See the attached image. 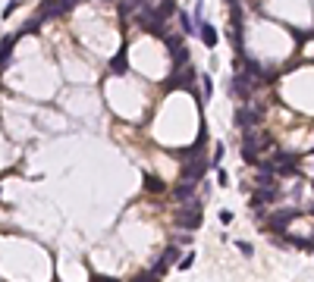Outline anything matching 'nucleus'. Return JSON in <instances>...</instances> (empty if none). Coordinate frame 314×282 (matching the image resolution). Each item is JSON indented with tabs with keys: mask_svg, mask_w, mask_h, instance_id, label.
Listing matches in <instances>:
<instances>
[{
	"mask_svg": "<svg viewBox=\"0 0 314 282\" xmlns=\"http://www.w3.org/2000/svg\"><path fill=\"white\" fill-rule=\"evenodd\" d=\"M270 144V135H258V128H242V160L245 163H261V148Z\"/></svg>",
	"mask_w": 314,
	"mask_h": 282,
	"instance_id": "f257e3e1",
	"label": "nucleus"
},
{
	"mask_svg": "<svg viewBox=\"0 0 314 282\" xmlns=\"http://www.w3.org/2000/svg\"><path fill=\"white\" fill-rule=\"evenodd\" d=\"M176 226L179 229H198L201 226V201L198 198H189V201L176 210Z\"/></svg>",
	"mask_w": 314,
	"mask_h": 282,
	"instance_id": "f03ea898",
	"label": "nucleus"
},
{
	"mask_svg": "<svg viewBox=\"0 0 314 282\" xmlns=\"http://www.w3.org/2000/svg\"><path fill=\"white\" fill-rule=\"evenodd\" d=\"M167 88H189L192 94H198V91H195V69L189 63L176 66V69H173V76H170V82H167Z\"/></svg>",
	"mask_w": 314,
	"mask_h": 282,
	"instance_id": "7ed1b4c3",
	"label": "nucleus"
},
{
	"mask_svg": "<svg viewBox=\"0 0 314 282\" xmlns=\"http://www.w3.org/2000/svg\"><path fill=\"white\" fill-rule=\"evenodd\" d=\"M79 0H44V6L38 10L41 19H57V16H66L69 10H76Z\"/></svg>",
	"mask_w": 314,
	"mask_h": 282,
	"instance_id": "20e7f679",
	"label": "nucleus"
},
{
	"mask_svg": "<svg viewBox=\"0 0 314 282\" xmlns=\"http://www.w3.org/2000/svg\"><path fill=\"white\" fill-rule=\"evenodd\" d=\"M204 170H207V163H204L201 157L185 160V163H182V170H179V182H195V185H198V182H201V176H204Z\"/></svg>",
	"mask_w": 314,
	"mask_h": 282,
	"instance_id": "39448f33",
	"label": "nucleus"
},
{
	"mask_svg": "<svg viewBox=\"0 0 314 282\" xmlns=\"http://www.w3.org/2000/svg\"><path fill=\"white\" fill-rule=\"evenodd\" d=\"M261 122V110L258 107H239V113H236V126L239 128H251V126H258Z\"/></svg>",
	"mask_w": 314,
	"mask_h": 282,
	"instance_id": "423d86ee",
	"label": "nucleus"
},
{
	"mask_svg": "<svg viewBox=\"0 0 314 282\" xmlns=\"http://www.w3.org/2000/svg\"><path fill=\"white\" fill-rule=\"evenodd\" d=\"M110 72L113 76H126L129 72V44H123L120 50H116V56L110 60Z\"/></svg>",
	"mask_w": 314,
	"mask_h": 282,
	"instance_id": "0eeeda50",
	"label": "nucleus"
},
{
	"mask_svg": "<svg viewBox=\"0 0 314 282\" xmlns=\"http://www.w3.org/2000/svg\"><path fill=\"white\" fill-rule=\"evenodd\" d=\"M273 198H276V188H273V185H261V192H254V194H251V204H248V207L261 210L267 201H273Z\"/></svg>",
	"mask_w": 314,
	"mask_h": 282,
	"instance_id": "6e6552de",
	"label": "nucleus"
},
{
	"mask_svg": "<svg viewBox=\"0 0 314 282\" xmlns=\"http://www.w3.org/2000/svg\"><path fill=\"white\" fill-rule=\"evenodd\" d=\"M198 34H201V41H204L207 50H214L217 41H220V34H217V28L211 26V22H198Z\"/></svg>",
	"mask_w": 314,
	"mask_h": 282,
	"instance_id": "1a4fd4ad",
	"label": "nucleus"
},
{
	"mask_svg": "<svg viewBox=\"0 0 314 282\" xmlns=\"http://www.w3.org/2000/svg\"><path fill=\"white\" fill-rule=\"evenodd\" d=\"M19 34H7L4 41H0V72L10 66V56H13V44H16Z\"/></svg>",
	"mask_w": 314,
	"mask_h": 282,
	"instance_id": "9d476101",
	"label": "nucleus"
},
{
	"mask_svg": "<svg viewBox=\"0 0 314 282\" xmlns=\"http://www.w3.org/2000/svg\"><path fill=\"white\" fill-rule=\"evenodd\" d=\"M298 216V210H283V214H276L270 220V232H286V226Z\"/></svg>",
	"mask_w": 314,
	"mask_h": 282,
	"instance_id": "9b49d317",
	"label": "nucleus"
},
{
	"mask_svg": "<svg viewBox=\"0 0 314 282\" xmlns=\"http://www.w3.org/2000/svg\"><path fill=\"white\" fill-rule=\"evenodd\" d=\"M142 6H145V0H120V19L126 22L132 13H138Z\"/></svg>",
	"mask_w": 314,
	"mask_h": 282,
	"instance_id": "f8f14e48",
	"label": "nucleus"
},
{
	"mask_svg": "<svg viewBox=\"0 0 314 282\" xmlns=\"http://www.w3.org/2000/svg\"><path fill=\"white\" fill-rule=\"evenodd\" d=\"M145 192L148 194H164L167 185H164V179H157V176H145Z\"/></svg>",
	"mask_w": 314,
	"mask_h": 282,
	"instance_id": "ddd939ff",
	"label": "nucleus"
},
{
	"mask_svg": "<svg viewBox=\"0 0 314 282\" xmlns=\"http://www.w3.org/2000/svg\"><path fill=\"white\" fill-rule=\"evenodd\" d=\"M154 10H157V16H160V19H170V16H176V13H179V10H176V0H160Z\"/></svg>",
	"mask_w": 314,
	"mask_h": 282,
	"instance_id": "4468645a",
	"label": "nucleus"
},
{
	"mask_svg": "<svg viewBox=\"0 0 314 282\" xmlns=\"http://www.w3.org/2000/svg\"><path fill=\"white\" fill-rule=\"evenodd\" d=\"M41 22H44L41 16H35V19H29V22H22V28H19L16 34H19V38H26V34H38V28H41Z\"/></svg>",
	"mask_w": 314,
	"mask_h": 282,
	"instance_id": "2eb2a0df",
	"label": "nucleus"
},
{
	"mask_svg": "<svg viewBox=\"0 0 314 282\" xmlns=\"http://www.w3.org/2000/svg\"><path fill=\"white\" fill-rule=\"evenodd\" d=\"M173 194H176V201H189V198L195 194V182H179L176 188H173Z\"/></svg>",
	"mask_w": 314,
	"mask_h": 282,
	"instance_id": "dca6fc26",
	"label": "nucleus"
},
{
	"mask_svg": "<svg viewBox=\"0 0 314 282\" xmlns=\"http://www.w3.org/2000/svg\"><path fill=\"white\" fill-rule=\"evenodd\" d=\"M167 270H170V260H167V257H164V254H160V257H157V260H154V266H151V273H154V279H160V276H164V273H167Z\"/></svg>",
	"mask_w": 314,
	"mask_h": 282,
	"instance_id": "f3484780",
	"label": "nucleus"
},
{
	"mask_svg": "<svg viewBox=\"0 0 314 282\" xmlns=\"http://www.w3.org/2000/svg\"><path fill=\"white\" fill-rule=\"evenodd\" d=\"M179 16V26H182V34H195V32H198V26H195V22L189 19V16H185V13H176Z\"/></svg>",
	"mask_w": 314,
	"mask_h": 282,
	"instance_id": "a211bd4d",
	"label": "nucleus"
},
{
	"mask_svg": "<svg viewBox=\"0 0 314 282\" xmlns=\"http://www.w3.org/2000/svg\"><path fill=\"white\" fill-rule=\"evenodd\" d=\"M273 176H276L273 170H261V172H258V179H254V182H258V185H273Z\"/></svg>",
	"mask_w": 314,
	"mask_h": 282,
	"instance_id": "6ab92c4d",
	"label": "nucleus"
},
{
	"mask_svg": "<svg viewBox=\"0 0 314 282\" xmlns=\"http://www.w3.org/2000/svg\"><path fill=\"white\" fill-rule=\"evenodd\" d=\"M223 154H226V144H220V141H217V144H214V157H211V163H214V166H220Z\"/></svg>",
	"mask_w": 314,
	"mask_h": 282,
	"instance_id": "aec40b11",
	"label": "nucleus"
},
{
	"mask_svg": "<svg viewBox=\"0 0 314 282\" xmlns=\"http://www.w3.org/2000/svg\"><path fill=\"white\" fill-rule=\"evenodd\" d=\"M201 82H204V100H211V91H214V82H211V76H201Z\"/></svg>",
	"mask_w": 314,
	"mask_h": 282,
	"instance_id": "412c9836",
	"label": "nucleus"
},
{
	"mask_svg": "<svg viewBox=\"0 0 314 282\" xmlns=\"http://www.w3.org/2000/svg\"><path fill=\"white\" fill-rule=\"evenodd\" d=\"M236 248H239L242 254H245V257H251V254H254V248H251L248 242H236Z\"/></svg>",
	"mask_w": 314,
	"mask_h": 282,
	"instance_id": "4be33fe9",
	"label": "nucleus"
},
{
	"mask_svg": "<svg viewBox=\"0 0 314 282\" xmlns=\"http://www.w3.org/2000/svg\"><path fill=\"white\" fill-rule=\"evenodd\" d=\"M164 257H167V260H170V266H173V264L179 260V251H176V248H167V251H164Z\"/></svg>",
	"mask_w": 314,
	"mask_h": 282,
	"instance_id": "5701e85b",
	"label": "nucleus"
},
{
	"mask_svg": "<svg viewBox=\"0 0 314 282\" xmlns=\"http://www.w3.org/2000/svg\"><path fill=\"white\" fill-rule=\"evenodd\" d=\"M192 264H195V254H185V257H182V260H179V270H189Z\"/></svg>",
	"mask_w": 314,
	"mask_h": 282,
	"instance_id": "b1692460",
	"label": "nucleus"
},
{
	"mask_svg": "<svg viewBox=\"0 0 314 282\" xmlns=\"http://www.w3.org/2000/svg\"><path fill=\"white\" fill-rule=\"evenodd\" d=\"M220 222H223V226H229V222H232V214H229V210H220Z\"/></svg>",
	"mask_w": 314,
	"mask_h": 282,
	"instance_id": "393cba45",
	"label": "nucleus"
},
{
	"mask_svg": "<svg viewBox=\"0 0 314 282\" xmlns=\"http://www.w3.org/2000/svg\"><path fill=\"white\" fill-rule=\"evenodd\" d=\"M217 182H220V185H223V188H226V182H229V176H226V170H220V172H217Z\"/></svg>",
	"mask_w": 314,
	"mask_h": 282,
	"instance_id": "a878e982",
	"label": "nucleus"
},
{
	"mask_svg": "<svg viewBox=\"0 0 314 282\" xmlns=\"http://www.w3.org/2000/svg\"><path fill=\"white\" fill-rule=\"evenodd\" d=\"M16 6H19V0H10V4H7V10H4V16H10V13H13Z\"/></svg>",
	"mask_w": 314,
	"mask_h": 282,
	"instance_id": "bb28decb",
	"label": "nucleus"
}]
</instances>
